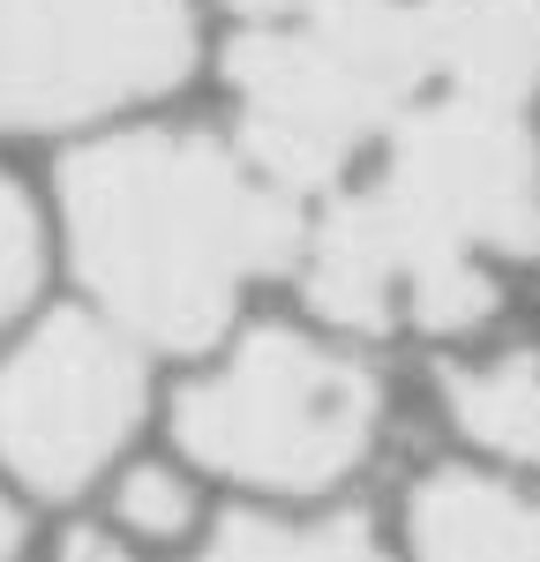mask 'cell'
<instances>
[{"instance_id": "cell-6", "label": "cell", "mask_w": 540, "mask_h": 562, "mask_svg": "<svg viewBox=\"0 0 540 562\" xmlns=\"http://www.w3.org/2000/svg\"><path fill=\"white\" fill-rule=\"evenodd\" d=\"M143 420V352L121 323L60 307L0 360V465L31 495H76Z\"/></svg>"}, {"instance_id": "cell-2", "label": "cell", "mask_w": 540, "mask_h": 562, "mask_svg": "<svg viewBox=\"0 0 540 562\" xmlns=\"http://www.w3.org/2000/svg\"><path fill=\"white\" fill-rule=\"evenodd\" d=\"M68 256L98 307L135 346L203 352L233 301L293 270L308 248L301 195L203 128H128L68 158L60 173Z\"/></svg>"}, {"instance_id": "cell-8", "label": "cell", "mask_w": 540, "mask_h": 562, "mask_svg": "<svg viewBox=\"0 0 540 562\" xmlns=\"http://www.w3.org/2000/svg\"><path fill=\"white\" fill-rule=\"evenodd\" d=\"M443 405L465 442H481L510 465H540V360L495 352L473 368H443Z\"/></svg>"}, {"instance_id": "cell-1", "label": "cell", "mask_w": 540, "mask_h": 562, "mask_svg": "<svg viewBox=\"0 0 540 562\" xmlns=\"http://www.w3.org/2000/svg\"><path fill=\"white\" fill-rule=\"evenodd\" d=\"M526 98L428 90L383 135V173L338 195L301 248V293L338 330H473L495 315L488 256H540V150Z\"/></svg>"}, {"instance_id": "cell-3", "label": "cell", "mask_w": 540, "mask_h": 562, "mask_svg": "<svg viewBox=\"0 0 540 562\" xmlns=\"http://www.w3.org/2000/svg\"><path fill=\"white\" fill-rule=\"evenodd\" d=\"M240 143L285 195H315L428 90L533 98L540 0H315L225 53Z\"/></svg>"}, {"instance_id": "cell-7", "label": "cell", "mask_w": 540, "mask_h": 562, "mask_svg": "<svg viewBox=\"0 0 540 562\" xmlns=\"http://www.w3.org/2000/svg\"><path fill=\"white\" fill-rule=\"evenodd\" d=\"M413 562H540V503L488 473L443 465L405 495Z\"/></svg>"}, {"instance_id": "cell-10", "label": "cell", "mask_w": 540, "mask_h": 562, "mask_svg": "<svg viewBox=\"0 0 540 562\" xmlns=\"http://www.w3.org/2000/svg\"><path fill=\"white\" fill-rule=\"evenodd\" d=\"M113 510H121V525L143 532V540H180V532L195 525V487H188L173 465H135V473L121 480V495H113Z\"/></svg>"}, {"instance_id": "cell-4", "label": "cell", "mask_w": 540, "mask_h": 562, "mask_svg": "<svg viewBox=\"0 0 540 562\" xmlns=\"http://www.w3.org/2000/svg\"><path fill=\"white\" fill-rule=\"evenodd\" d=\"M383 420V383L353 352H330L301 330L240 338L218 375L180 390L173 435L195 465L270 495H315L368 458Z\"/></svg>"}, {"instance_id": "cell-12", "label": "cell", "mask_w": 540, "mask_h": 562, "mask_svg": "<svg viewBox=\"0 0 540 562\" xmlns=\"http://www.w3.org/2000/svg\"><path fill=\"white\" fill-rule=\"evenodd\" d=\"M225 15L240 23V31H270V23H293V15H308L315 0H218Z\"/></svg>"}, {"instance_id": "cell-5", "label": "cell", "mask_w": 540, "mask_h": 562, "mask_svg": "<svg viewBox=\"0 0 540 562\" xmlns=\"http://www.w3.org/2000/svg\"><path fill=\"white\" fill-rule=\"evenodd\" d=\"M195 68L188 0H0V135H53L166 98Z\"/></svg>"}, {"instance_id": "cell-13", "label": "cell", "mask_w": 540, "mask_h": 562, "mask_svg": "<svg viewBox=\"0 0 540 562\" xmlns=\"http://www.w3.org/2000/svg\"><path fill=\"white\" fill-rule=\"evenodd\" d=\"M15 540H23V518H15V510H8V503H0V562L15 555Z\"/></svg>"}, {"instance_id": "cell-9", "label": "cell", "mask_w": 540, "mask_h": 562, "mask_svg": "<svg viewBox=\"0 0 540 562\" xmlns=\"http://www.w3.org/2000/svg\"><path fill=\"white\" fill-rule=\"evenodd\" d=\"M203 562H383V548L368 540L360 518H330V525H308V532H285V525H263V518H233L211 540Z\"/></svg>"}, {"instance_id": "cell-11", "label": "cell", "mask_w": 540, "mask_h": 562, "mask_svg": "<svg viewBox=\"0 0 540 562\" xmlns=\"http://www.w3.org/2000/svg\"><path fill=\"white\" fill-rule=\"evenodd\" d=\"M38 262H45V233H38V211L15 180H0V323L31 301L38 285Z\"/></svg>"}]
</instances>
